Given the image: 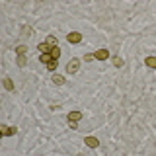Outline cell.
<instances>
[{
	"mask_svg": "<svg viewBox=\"0 0 156 156\" xmlns=\"http://www.w3.org/2000/svg\"><path fill=\"white\" fill-rule=\"evenodd\" d=\"M47 68H49V70H55V68H57V61L49 62V65H47Z\"/></svg>",
	"mask_w": 156,
	"mask_h": 156,
	"instance_id": "obj_17",
	"label": "cell"
},
{
	"mask_svg": "<svg viewBox=\"0 0 156 156\" xmlns=\"http://www.w3.org/2000/svg\"><path fill=\"white\" fill-rule=\"evenodd\" d=\"M49 55H51V57H53V58H55V61H57V58L61 57V47H55V49H53L51 53H49Z\"/></svg>",
	"mask_w": 156,
	"mask_h": 156,
	"instance_id": "obj_11",
	"label": "cell"
},
{
	"mask_svg": "<svg viewBox=\"0 0 156 156\" xmlns=\"http://www.w3.org/2000/svg\"><path fill=\"white\" fill-rule=\"evenodd\" d=\"M113 65H115V66H123V61H121L119 57H115V58H113Z\"/></svg>",
	"mask_w": 156,
	"mask_h": 156,
	"instance_id": "obj_16",
	"label": "cell"
},
{
	"mask_svg": "<svg viewBox=\"0 0 156 156\" xmlns=\"http://www.w3.org/2000/svg\"><path fill=\"white\" fill-rule=\"evenodd\" d=\"M53 61H55V58H53L51 55H49V53H41V62H43V65H49V62H53Z\"/></svg>",
	"mask_w": 156,
	"mask_h": 156,
	"instance_id": "obj_8",
	"label": "cell"
},
{
	"mask_svg": "<svg viewBox=\"0 0 156 156\" xmlns=\"http://www.w3.org/2000/svg\"><path fill=\"white\" fill-rule=\"evenodd\" d=\"M84 140H86V144H88V146H92V148H96V146H100V140H98L96 136H86Z\"/></svg>",
	"mask_w": 156,
	"mask_h": 156,
	"instance_id": "obj_6",
	"label": "cell"
},
{
	"mask_svg": "<svg viewBox=\"0 0 156 156\" xmlns=\"http://www.w3.org/2000/svg\"><path fill=\"white\" fill-rule=\"evenodd\" d=\"M66 39H68V43H80L82 41V33L72 31V33H68V35H66Z\"/></svg>",
	"mask_w": 156,
	"mask_h": 156,
	"instance_id": "obj_2",
	"label": "cell"
},
{
	"mask_svg": "<svg viewBox=\"0 0 156 156\" xmlns=\"http://www.w3.org/2000/svg\"><path fill=\"white\" fill-rule=\"evenodd\" d=\"M53 82H55L57 86H61V84H65V78H62L61 74H53Z\"/></svg>",
	"mask_w": 156,
	"mask_h": 156,
	"instance_id": "obj_9",
	"label": "cell"
},
{
	"mask_svg": "<svg viewBox=\"0 0 156 156\" xmlns=\"http://www.w3.org/2000/svg\"><path fill=\"white\" fill-rule=\"evenodd\" d=\"M144 62H146V66H150V68H156V57H148Z\"/></svg>",
	"mask_w": 156,
	"mask_h": 156,
	"instance_id": "obj_10",
	"label": "cell"
},
{
	"mask_svg": "<svg viewBox=\"0 0 156 156\" xmlns=\"http://www.w3.org/2000/svg\"><path fill=\"white\" fill-rule=\"evenodd\" d=\"M26 51H27V47H26V45H20V47L16 49V53H18V55H26Z\"/></svg>",
	"mask_w": 156,
	"mask_h": 156,
	"instance_id": "obj_14",
	"label": "cell"
},
{
	"mask_svg": "<svg viewBox=\"0 0 156 156\" xmlns=\"http://www.w3.org/2000/svg\"><path fill=\"white\" fill-rule=\"evenodd\" d=\"M47 43H49V45H53V47H57V39L53 37V35H49V37H47Z\"/></svg>",
	"mask_w": 156,
	"mask_h": 156,
	"instance_id": "obj_15",
	"label": "cell"
},
{
	"mask_svg": "<svg viewBox=\"0 0 156 156\" xmlns=\"http://www.w3.org/2000/svg\"><path fill=\"white\" fill-rule=\"evenodd\" d=\"M84 58H86V61H94V58H96V55H86Z\"/></svg>",
	"mask_w": 156,
	"mask_h": 156,
	"instance_id": "obj_18",
	"label": "cell"
},
{
	"mask_svg": "<svg viewBox=\"0 0 156 156\" xmlns=\"http://www.w3.org/2000/svg\"><path fill=\"white\" fill-rule=\"evenodd\" d=\"M78 68H80V58H72V61L66 65V72L68 74H74Z\"/></svg>",
	"mask_w": 156,
	"mask_h": 156,
	"instance_id": "obj_1",
	"label": "cell"
},
{
	"mask_svg": "<svg viewBox=\"0 0 156 156\" xmlns=\"http://www.w3.org/2000/svg\"><path fill=\"white\" fill-rule=\"evenodd\" d=\"M80 119H82L80 111H70V113H68V121H70V123H76V121H80Z\"/></svg>",
	"mask_w": 156,
	"mask_h": 156,
	"instance_id": "obj_4",
	"label": "cell"
},
{
	"mask_svg": "<svg viewBox=\"0 0 156 156\" xmlns=\"http://www.w3.org/2000/svg\"><path fill=\"white\" fill-rule=\"evenodd\" d=\"M14 133H16V127H6V125H2V136L14 135Z\"/></svg>",
	"mask_w": 156,
	"mask_h": 156,
	"instance_id": "obj_7",
	"label": "cell"
},
{
	"mask_svg": "<svg viewBox=\"0 0 156 156\" xmlns=\"http://www.w3.org/2000/svg\"><path fill=\"white\" fill-rule=\"evenodd\" d=\"M96 58L98 61H107V58H109V53H107L105 49H100V51H96Z\"/></svg>",
	"mask_w": 156,
	"mask_h": 156,
	"instance_id": "obj_5",
	"label": "cell"
},
{
	"mask_svg": "<svg viewBox=\"0 0 156 156\" xmlns=\"http://www.w3.org/2000/svg\"><path fill=\"white\" fill-rule=\"evenodd\" d=\"M26 57H23V55H18V66H26Z\"/></svg>",
	"mask_w": 156,
	"mask_h": 156,
	"instance_id": "obj_13",
	"label": "cell"
},
{
	"mask_svg": "<svg viewBox=\"0 0 156 156\" xmlns=\"http://www.w3.org/2000/svg\"><path fill=\"white\" fill-rule=\"evenodd\" d=\"M4 88H6V90H12V88H14V84H12L10 78H4Z\"/></svg>",
	"mask_w": 156,
	"mask_h": 156,
	"instance_id": "obj_12",
	"label": "cell"
},
{
	"mask_svg": "<svg viewBox=\"0 0 156 156\" xmlns=\"http://www.w3.org/2000/svg\"><path fill=\"white\" fill-rule=\"evenodd\" d=\"M37 49H39L41 53H51V51H53L55 47H53V45H49L47 41H43V43H39V45H37Z\"/></svg>",
	"mask_w": 156,
	"mask_h": 156,
	"instance_id": "obj_3",
	"label": "cell"
}]
</instances>
